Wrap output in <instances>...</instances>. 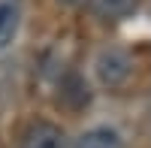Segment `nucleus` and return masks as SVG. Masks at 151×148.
I'll list each match as a JSON object with an SVG mask.
<instances>
[{"mask_svg":"<svg viewBox=\"0 0 151 148\" xmlns=\"http://www.w3.org/2000/svg\"><path fill=\"white\" fill-rule=\"evenodd\" d=\"M133 76V57L130 52H124L118 45H106L100 48L97 57H94V79L97 85L115 91V88H124Z\"/></svg>","mask_w":151,"mask_h":148,"instance_id":"nucleus-1","label":"nucleus"},{"mask_svg":"<svg viewBox=\"0 0 151 148\" xmlns=\"http://www.w3.org/2000/svg\"><path fill=\"white\" fill-rule=\"evenodd\" d=\"M73 148H124V136L109 124H94L76 136Z\"/></svg>","mask_w":151,"mask_h":148,"instance_id":"nucleus-6","label":"nucleus"},{"mask_svg":"<svg viewBox=\"0 0 151 148\" xmlns=\"http://www.w3.org/2000/svg\"><path fill=\"white\" fill-rule=\"evenodd\" d=\"M24 24V0H0V52L12 48Z\"/></svg>","mask_w":151,"mask_h":148,"instance_id":"nucleus-4","label":"nucleus"},{"mask_svg":"<svg viewBox=\"0 0 151 148\" xmlns=\"http://www.w3.org/2000/svg\"><path fill=\"white\" fill-rule=\"evenodd\" d=\"M64 3H85V0H64Z\"/></svg>","mask_w":151,"mask_h":148,"instance_id":"nucleus-7","label":"nucleus"},{"mask_svg":"<svg viewBox=\"0 0 151 148\" xmlns=\"http://www.w3.org/2000/svg\"><path fill=\"white\" fill-rule=\"evenodd\" d=\"M15 148H67V133L60 124H55L48 118H33L21 130Z\"/></svg>","mask_w":151,"mask_h":148,"instance_id":"nucleus-2","label":"nucleus"},{"mask_svg":"<svg viewBox=\"0 0 151 148\" xmlns=\"http://www.w3.org/2000/svg\"><path fill=\"white\" fill-rule=\"evenodd\" d=\"M142 0H85L88 12L100 21H124L139 9Z\"/></svg>","mask_w":151,"mask_h":148,"instance_id":"nucleus-5","label":"nucleus"},{"mask_svg":"<svg viewBox=\"0 0 151 148\" xmlns=\"http://www.w3.org/2000/svg\"><path fill=\"white\" fill-rule=\"evenodd\" d=\"M58 103L67 106L70 112L85 109L91 103V85H88V79L79 76V73H67V76L60 79V85H58Z\"/></svg>","mask_w":151,"mask_h":148,"instance_id":"nucleus-3","label":"nucleus"}]
</instances>
